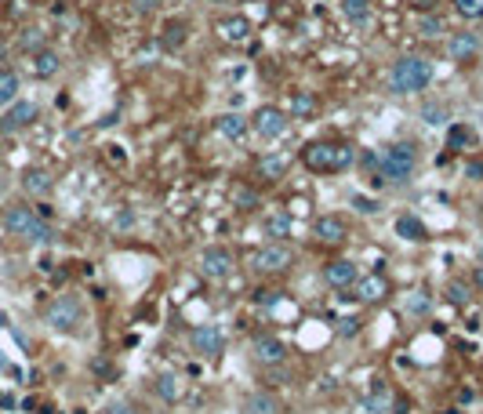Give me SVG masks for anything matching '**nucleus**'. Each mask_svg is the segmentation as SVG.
<instances>
[{
	"label": "nucleus",
	"instance_id": "0eeeda50",
	"mask_svg": "<svg viewBox=\"0 0 483 414\" xmlns=\"http://www.w3.org/2000/svg\"><path fill=\"white\" fill-rule=\"evenodd\" d=\"M47 324H51L55 331H76V324H80V306H76V298H69V295H58L51 306H47Z\"/></svg>",
	"mask_w": 483,
	"mask_h": 414
},
{
	"label": "nucleus",
	"instance_id": "e433bc0d",
	"mask_svg": "<svg viewBox=\"0 0 483 414\" xmlns=\"http://www.w3.org/2000/svg\"><path fill=\"white\" fill-rule=\"evenodd\" d=\"M352 204H357V211H363V215H375L378 211V200H367V197H357Z\"/></svg>",
	"mask_w": 483,
	"mask_h": 414
},
{
	"label": "nucleus",
	"instance_id": "20e7f679",
	"mask_svg": "<svg viewBox=\"0 0 483 414\" xmlns=\"http://www.w3.org/2000/svg\"><path fill=\"white\" fill-rule=\"evenodd\" d=\"M4 229L11 236H22L29 244H51V226L37 211H29V207H11L4 215Z\"/></svg>",
	"mask_w": 483,
	"mask_h": 414
},
{
	"label": "nucleus",
	"instance_id": "58836bf2",
	"mask_svg": "<svg viewBox=\"0 0 483 414\" xmlns=\"http://www.w3.org/2000/svg\"><path fill=\"white\" fill-rule=\"evenodd\" d=\"M411 309H414V313H425V309H429V298H422V295L411 298Z\"/></svg>",
	"mask_w": 483,
	"mask_h": 414
},
{
	"label": "nucleus",
	"instance_id": "bb28decb",
	"mask_svg": "<svg viewBox=\"0 0 483 414\" xmlns=\"http://www.w3.org/2000/svg\"><path fill=\"white\" fill-rule=\"evenodd\" d=\"M447 146H450V149H469V146H473V131H469L465 124H455V127L447 131Z\"/></svg>",
	"mask_w": 483,
	"mask_h": 414
},
{
	"label": "nucleus",
	"instance_id": "5701e85b",
	"mask_svg": "<svg viewBox=\"0 0 483 414\" xmlns=\"http://www.w3.org/2000/svg\"><path fill=\"white\" fill-rule=\"evenodd\" d=\"M291 117H295V120L316 117V99H313L309 91H295V94H291Z\"/></svg>",
	"mask_w": 483,
	"mask_h": 414
},
{
	"label": "nucleus",
	"instance_id": "f3484780",
	"mask_svg": "<svg viewBox=\"0 0 483 414\" xmlns=\"http://www.w3.org/2000/svg\"><path fill=\"white\" fill-rule=\"evenodd\" d=\"M215 127H218V135H222V138H229V142H240V138L247 135L251 120H247V117H240V113H222V117L215 120Z\"/></svg>",
	"mask_w": 483,
	"mask_h": 414
},
{
	"label": "nucleus",
	"instance_id": "c85d7f7f",
	"mask_svg": "<svg viewBox=\"0 0 483 414\" xmlns=\"http://www.w3.org/2000/svg\"><path fill=\"white\" fill-rule=\"evenodd\" d=\"M418 33H422L425 40L443 37V19H440V15H422V22H418Z\"/></svg>",
	"mask_w": 483,
	"mask_h": 414
},
{
	"label": "nucleus",
	"instance_id": "4be33fe9",
	"mask_svg": "<svg viewBox=\"0 0 483 414\" xmlns=\"http://www.w3.org/2000/svg\"><path fill=\"white\" fill-rule=\"evenodd\" d=\"M62 69V58L55 51H47V47H40V51L33 55V73L37 76H55Z\"/></svg>",
	"mask_w": 483,
	"mask_h": 414
},
{
	"label": "nucleus",
	"instance_id": "4c0bfd02",
	"mask_svg": "<svg viewBox=\"0 0 483 414\" xmlns=\"http://www.w3.org/2000/svg\"><path fill=\"white\" fill-rule=\"evenodd\" d=\"M109 414H138V411H135L131 404H113V407H109Z\"/></svg>",
	"mask_w": 483,
	"mask_h": 414
},
{
	"label": "nucleus",
	"instance_id": "a878e982",
	"mask_svg": "<svg viewBox=\"0 0 483 414\" xmlns=\"http://www.w3.org/2000/svg\"><path fill=\"white\" fill-rule=\"evenodd\" d=\"M15 99H19V73L4 69L0 73V106H11Z\"/></svg>",
	"mask_w": 483,
	"mask_h": 414
},
{
	"label": "nucleus",
	"instance_id": "c756f323",
	"mask_svg": "<svg viewBox=\"0 0 483 414\" xmlns=\"http://www.w3.org/2000/svg\"><path fill=\"white\" fill-rule=\"evenodd\" d=\"M455 11L461 15V19H483V0H455Z\"/></svg>",
	"mask_w": 483,
	"mask_h": 414
},
{
	"label": "nucleus",
	"instance_id": "6e6552de",
	"mask_svg": "<svg viewBox=\"0 0 483 414\" xmlns=\"http://www.w3.org/2000/svg\"><path fill=\"white\" fill-rule=\"evenodd\" d=\"M200 273L207 280H225V276L233 273V254L225 251V247H207L200 254Z\"/></svg>",
	"mask_w": 483,
	"mask_h": 414
},
{
	"label": "nucleus",
	"instance_id": "b1692460",
	"mask_svg": "<svg viewBox=\"0 0 483 414\" xmlns=\"http://www.w3.org/2000/svg\"><path fill=\"white\" fill-rule=\"evenodd\" d=\"M153 389H156V396H160V400H167V404H174V400H179V396H182V386H179V378H174V374H156V381H153Z\"/></svg>",
	"mask_w": 483,
	"mask_h": 414
},
{
	"label": "nucleus",
	"instance_id": "a211bd4d",
	"mask_svg": "<svg viewBox=\"0 0 483 414\" xmlns=\"http://www.w3.org/2000/svg\"><path fill=\"white\" fill-rule=\"evenodd\" d=\"M316 240H324V244H342L345 240V222L338 218V215H324L316 222Z\"/></svg>",
	"mask_w": 483,
	"mask_h": 414
},
{
	"label": "nucleus",
	"instance_id": "c9c22d12",
	"mask_svg": "<svg viewBox=\"0 0 483 414\" xmlns=\"http://www.w3.org/2000/svg\"><path fill=\"white\" fill-rule=\"evenodd\" d=\"M40 29H26V37H22V47H29V51H40Z\"/></svg>",
	"mask_w": 483,
	"mask_h": 414
},
{
	"label": "nucleus",
	"instance_id": "f257e3e1",
	"mask_svg": "<svg viewBox=\"0 0 483 414\" xmlns=\"http://www.w3.org/2000/svg\"><path fill=\"white\" fill-rule=\"evenodd\" d=\"M302 164L316 174L345 171V167L357 164V149L338 146V142H309V146H302Z\"/></svg>",
	"mask_w": 483,
	"mask_h": 414
},
{
	"label": "nucleus",
	"instance_id": "39448f33",
	"mask_svg": "<svg viewBox=\"0 0 483 414\" xmlns=\"http://www.w3.org/2000/svg\"><path fill=\"white\" fill-rule=\"evenodd\" d=\"M291 262H295V254H291V247H284V244H265V247H259L251 254V269L254 273H284V269H291Z\"/></svg>",
	"mask_w": 483,
	"mask_h": 414
},
{
	"label": "nucleus",
	"instance_id": "9d476101",
	"mask_svg": "<svg viewBox=\"0 0 483 414\" xmlns=\"http://www.w3.org/2000/svg\"><path fill=\"white\" fill-rule=\"evenodd\" d=\"M251 356L262 363V367H280L284 356H287V345L280 338H272V334H265V338H254L251 345Z\"/></svg>",
	"mask_w": 483,
	"mask_h": 414
},
{
	"label": "nucleus",
	"instance_id": "2f4dec72",
	"mask_svg": "<svg viewBox=\"0 0 483 414\" xmlns=\"http://www.w3.org/2000/svg\"><path fill=\"white\" fill-rule=\"evenodd\" d=\"M265 233L269 236H287V233H291V218H287V215H272L265 222Z\"/></svg>",
	"mask_w": 483,
	"mask_h": 414
},
{
	"label": "nucleus",
	"instance_id": "473e14b6",
	"mask_svg": "<svg viewBox=\"0 0 483 414\" xmlns=\"http://www.w3.org/2000/svg\"><path fill=\"white\" fill-rule=\"evenodd\" d=\"M447 298L455 301V306H465V301H469V288H465V283H458V280H450V283H447Z\"/></svg>",
	"mask_w": 483,
	"mask_h": 414
},
{
	"label": "nucleus",
	"instance_id": "6ab92c4d",
	"mask_svg": "<svg viewBox=\"0 0 483 414\" xmlns=\"http://www.w3.org/2000/svg\"><path fill=\"white\" fill-rule=\"evenodd\" d=\"M393 229H396V236H404V240H411V244H418V240H425V222L422 218H414V215H400L396 222H393Z\"/></svg>",
	"mask_w": 483,
	"mask_h": 414
},
{
	"label": "nucleus",
	"instance_id": "412c9836",
	"mask_svg": "<svg viewBox=\"0 0 483 414\" xmlns=\"http://www.w3.org/2000/svg\"><path fill=\"white\" fill-rule=\"evenodd\" d=\"M244 414H280V400L272 392H251L244 404Z\"/></svg>",
	"mask_w": 483,
	"mask_h": 414
},
{
	"label": "nucleus",
	"instance_id": "aec40b11",
	"mask_svg": "<svg viewBox=\"0 0 483 414\" xmlns=\"http://www.w3.org/2000/svg\"><path fill=\"white\" fill-rule=\"evenodd\" d=\"M284 171H287V156H280V153H262L259 156V174L265 182L284 179Z\"/></svg>",
	"mask_w": 483,
	"mask_h": 414
},
{
	"label": "nucleus",
	"instance_id": "ddd939ff",
	"mask_svg": "<svg viewBox=\"0 0 483 414\" xmlns=\"http://www.w3.org/2000/svg\"><path fill=\"white\" fill-rule=\"evenodd\" d=\"M218 37L225 44H244L251 37V19H244V15H225V19H218Z\"/></svg>",
	"mask_w": 483,
	"mask_h": 414
},
{
	"label": "nucleus",
	"instance_id": "f704fd0d",
	"mask_svg": "<svg viewBox=\"0 0 483 414\" xmlns=\"http://www.w3.org/2000/svg\"><path fill=\"white\" fill-rule=\"evenodd\" d=\"M338 334H342V338L360 334V316H342V320H338Z\"/></svg>",
	"mask_w": 483,
	"mask_h": 414
},
{
	"label": "nucleus",
	"instance_id": "9b49d317",
	"mask_svg": "<svg viewBox=\"0 0 483 414\" xmlns=\"http://www.w3.org/2000/svg\"><path fill=\"white\" fill-rule=\"evenodd\" d=\"M193 349L204 356H218L225 349V334L215 327V324H200L197 331H193Z\"/></svg>",
	"mask_w": 483,
	"mask_h": 414
},
{
	"label": "nucleus",
	"instance_id": "4468645a",
	"mask_svg": "<svg viewBox=\"0 0 483 414\" xmlns=\"http://www.w3.org/2000/svg\"><path fill=\"white\" fill-rule=\"evenodd\" d=\"M480 37L476 33H455L447 40V55L455 58V62H473L476 55H480Z\"/></svg>",
	"mask_w": 483,
	"mask_h": 414
},
{
	"label": "nucleus",
	"instance_id": "a19ab883",
	"mask_svg": "<svg viewBox=\"0 0 483 414\" xmlns=\"http://www.w3.org/2000/svg\"><path fill=\"white\" fill-rule=\"evenodd\" d=\"M473 288L483 291V265H476V273H473Z\"/></svg>",
	"mask_w": 483,
	"mask_h": 414
},
{
	"label": "nucleus",
	"instance_id": "1a4fd4ad",
	"mask_svg": "<svg viewBox=\"0 0 483 414\" xmlns=\"http://www.w3.org/2000/svg\"><path fill=\"white\" fill-rule=\"evenodd\" d=\"M33 120H37V106L33 102H11L8 113L0 117V131L15 135V131H22V127H29Z\"/></svg>",
	"mask_w": 483,
	"mask_h": 414
},
{
	"label": "nucleus",
	"instance_id": "7c9ffc66",
	"mask_svg": "<svg viewBox=\"0 0 483 414\" xmlns=\"http://www.w3.org/2000/svg\"><path fill=\"white\" fill-rule=\"evenodd\" d=\"M233 200H236V207H244V211L259 207V193H254L251 185H236V189H233Z\"/></svg>",
	"mask_w": 483,
	"mask_h": 414
},
{
	"label": "nucleus",
	"instance_id": "79ce46f5",
	"mask_svg": "<svg viewBox=\"0 0 483 414\" xmlns=\"http://www.w3.org/2000/svg\"><path fill=\"white\" fill-rule=\"evenodd\" d=\"M480 258H483V247H480Z\"/></svg>",
	"mask_w": 483,
	"mask_h": 414
},
{
	"label": "nucleus",
	"instance_id": "f03ea898",
	"mask_svg": "<svg viewBox=\"0 0 483 414\" xmlns=\"http://www.w3.org/2000/svg\"><path fill=\"white\" fill-rule=\"evenodd\" d=\"M378 171H382V182H393V185H407L418 171V149L411 142H396L382 153L378 160Z\"/></svg>",
	"mask_w": 483,
	"mask_h": 414
},
{
	"label": "nucleus",
	"instance_id": "7ed1b4c3",
	"mask_svg": "<svg viewBox=\"0 0 483 414\" xmlns=\"http://www.w3.org/2000/svg\"><path fill=\"white\" fill-rule=\"evenodd\" d=\"M393 91L396 94H414V91H425L429 81H432V62L429 58H418V55H407L400 58L393 66Z\"/></svg>",
	"mask_w": 483,
	"mask_h": 414
},
{
	"label": "nucleus",
	"instance_id": "423d86ee",
	"mask_svg": "<svg viewBox=\"0 0 483 414\" xmlns=\"http://www.w3.org/2000/svg\"><path fill=\"white\" fill-rule=\"evenodd\" d=\"M251 127L259 131L262 138H284L287 135V127H291V120H287V113L280 106H262V109H254V117H251Z\"/></svg>",
	"mask_w": 483,
	"mask_h": 414
},
{
	"label": "nucleus",
	"instance_id": "ea45409f",
	"mask_svg": "<svg viewBox=\"0 0 483 414\" xmlns=\"http://www.w3.org/2000/svg\"><path fill=\"white\" fill-rule=\"evenodd\" d=\"M131 4H135L138 15H149V11H153V0H131Z\"/></svg>",
	"mask_w": 483,
	"mask_h": 414
},
{
	"label": "nucleus",
	"instance_id": "72a5a7b5",
	"mask_svg": "<svg viewBox=\"0 0 483 414\" xmlns=\"http://www.w3.org/2000/svg\"><path fill=\"white\" fill-rule=\"evenodd\" d=\"M422 117H425V124L440 127V124H447V109H443V106H425V109H422Z\"/></svg>",
	"mask_w": 483,
	"mask_h": 414
},
{
	"label": "nucleus",
	"instance_id": "393cba45",
	"mask_svg": "<svg viewBox=\"0 0 483 414\" xmlns=\"http://www.w3.org/2000/svg\"><path fill=\"white\" fill-rule=\"evenodd\" d=\"M22 185L29 189V193H37V197H44L47 189H51V174H47V171H40V167H33V171H26V179H22Z\"/></svg>",
	"mask_w": 483,
	"mask_h": 414
},
{
	"label": "nucleus",
	"instance_id": "f8f14e48",
	"mask_svg": "<svg viewBox=\"0 0 483 414\" xmlns=\"http://www.w3.org/2000/svg\"><path fill=\"white\" fill-rule=\"evenodd\" d=\"M324 280L331 283V288H352V283L360 280V273H357V265H352L349 258H334V262H327L324 265Z\"/></svg>",
	"mask_w": 483,
	"mask_h": 414
},
{
	"label": "nucleus",
	"instance_id": "cd10ccee",
	"mask_svg": "<svg viewBox=\"0 0 483 414\" xmlns=\"http://www.w3.org/2000/svg\"><path fill=\"white\" fill-rule=\"evenodd\" d=\"M167 47V51H179V47L186 44V22H171L167 29H164V40H160Z\"/></svg>",
	"mask_w": 483,
	"mask_h": 414
},
{
	"label": "nucleus",
	"instance_id": "2eb2a0df",
	"mask_svg": "<svg viewBox=\"0 0 483 414\" xmlns=\"http://www.w3.org/2000/svg\"><path fill=\"white\" fill-rule=\"evenodd\" d=\"M352 288H357V298L360 301H371V306L389 295V283H385L382 273H367V276H360L357 283H352Z\"/></svg>",
	"mask_w": 483,
	"mask_h": 414
},
{
	"label": "nucleus",
	"instance_id": "dca6fc26",
	"mask_svg": "<svg viewBox=\"0 0 483 414\" xmlns=\"http://www.w3.org/2000/svg\"><path fill=\"white\" fill-rule=\"evenodd\" d=\"M342 11H345V19L357 29H371V22H375L371 0H342Z\"/></svg>",
	"mask_w": 483,
	"mask_h": 414
}]
</instances>
